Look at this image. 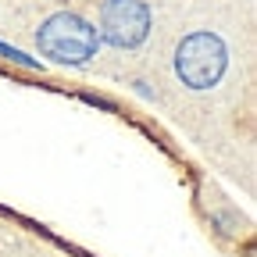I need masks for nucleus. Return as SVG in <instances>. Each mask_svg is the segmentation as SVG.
<instances>
[{"instance_id": "obj_1", "label": "nucleus", "mask_w": 257, "mask_h": 257, "mask_svg": "<svg viewBox=\"0 0 257 257\" xmlns=\"http://www.w3.org/2000/svg\"><path fill=\"white\" fill-rule=\"evenodd\" d=\"M36 43L40 50L50 57V61H61V64H82L96 54V29L72 15V11H61V15H50L40 32H36Z\"/></svg>"}, {"instance_id": "obj_2", "label": "nucleus", "mask_w": 257, "mask_h": 257, "mask_svg": "<svg viewBox=\"0 0 257 257\" xmlns=\"http://www.w3.org/2000/svg\"><path fill=\"white\" fill-rule=\"evenodd\" d=\"M175 72L189 89H211L225 72V43L214 32H189L175 50Z\"/></svg>"}, {"instance_id": "obj_3", "label": "nucleus", "mask_w": 257, "mask_h": 257, "mask_svg": "<svg viewBox=\"0 0 257 257\" xmlns=\"http://www.w3.org/2000/svg\"><path fill=\"white\" fill-rule=\"evenodd\" d=\"M150 32V8L143 0H107L100 8V36L111 47L133 50Z\"/></svg>"}]
</instances>
